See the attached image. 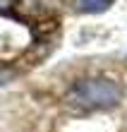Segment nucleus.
Returning a JSON list of instances; mask_svg holds the SVG:
<instances>
[{"label": "nucleus", "instance_id": "obj_1", "mask_svg": "<svg viewBox=\"0 0 127 132\" xmlns=\"http://www.w3.org/2000/svg\"><path fill=\"white\" fill-rule=\"evenodd\" d=\"M74 103L89 108V111H108L115 108L122 101V87L106 77H94V79H79L70 91Z\"/></svg>", "mask_w": 127, "mask_h": 132}, {"label": "nucleus", "instance_id": "obj_2", "mask_svg": "<svg viewBox=\"0 0 127 132\" xmlns=\"http://www.w3.org/2000/svg\"><path fill=\"white\" fill-rule=\"evenodd\" d=\"M110 3H113V0H77V7H79L82 12H91V14H96V12L108 10Z\"/></svg>", "mask_w": 127, "mask_h": 132}, {"label": "nucleus", "instance_id": "obj_3", "mask_svg": "<svg viewBox=\"0 0 127 132\" xmlns=\"http://www.w3.org/2000/svg\"><path fill=\"white\" fill-rule=\"evenodd\" d=\"M10 79H12V72H10V70H0V87H5Z\"/></svg>", "mask_w": 127, "mask_h": 132}, {"label": "nucleus", "instance_id": "obj_4", "mask_svg": "<svg viewBox=\"0 0 127 132\" xmlns=\"http://www.w3.org/2000/svg\"><path fill=\"white\" fill-rule=\"evenodd\" d=\"M12 3H14V0H0V12H7L12 7Z\"/></svg>", "mask_w": 127, "mask_h": 132}]
</instances>
